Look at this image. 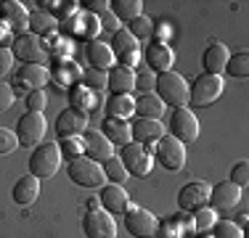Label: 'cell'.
Masks as SVG:
<instances>
[{
    "label": "cell",
    "mask_w": 249,
    "mask_h": 238,
    "mask_svg": "<svg viewBox=\"0 0 249 238\" xmlns=\"http://www.w3.org/2000/svg\"><path fill=\"white\" fill-rule=\"evenodd\" d=\"M154 90H157L159 101L173 109H183L188 106V82L183 80L178 71H162L154 77Z\"/></svg>",
    "instance_id": "obj_1"
},
{
    "label": "cell",
    "mask_w": 249,
    "mask_h": 238,
    "mask_svg": "<svg viewBox=\"0 0 249 238\" xmlns=\"http://www.w3.org/2000/svg\"><path fill=\"white\" fill-rule=\"evenodd\" d=\"M223 95V77L217 74H199L188 87V109H207Z\"/></svg>",
    "instance_id": "obj_2"
},
{
    "label": "cell",
    "mask_w": 249,
    "mask_h": 238,
    "mask_svg": "<svg viewBox=\"0 0 249 238\" xmlns=\"http://www.w3.org/2000/svg\"><path fill=\"white\" fill-rule=\"evenodd\" d=\"M61 167V148L58 143H40L29 156V175H35L37 180H48L58 172Z\"/></svg>",
    "instance_id": "obj_3"
},
{
    "label": "cell",
    "mask_w": 249,
    "mask_h": 238,
    "mask_svg": "<svg viewBox=\"0 0 249 238\" xmlns=\"http://www.w3.org/2000/svg\"><path fill=\"white\" fill-rule=\"evenodd\" d=\"M122 167L127 170V175L133 177H149L154 170V151L151 146H141V143H127V146L120 148V156Z\"/></svg>",
    "instance_id": "obj_4"
},
{
    "label": "cell",
    "mask_w": 249,
    "mask_h": 238,
    "mask_svg": "<svg viewBox=\"0 0 249 238\" xmlns=\"http://www.w3.org/2000/svg\"><path fill=\"white\" fill-rule=\"evenodd\" d=\"M67 175H69V180L77 183V186H82V188H101L106 183L104 167L98 162H93V159H88V156H80V159H74V162H69Z\"/></svg>",
    "instance_id": "obj_5"
},
{
    "label": "cell",
    "mask_w": 249,
    "mask_h": 238,
    "mask_svg": "<svg viewBox=\"0 0 249 238\" xmlns=\"http://www.w3.org/2000/svg\"><path fill=\"white\" fill-rule=\"evenodd\" d=\"M151 151H154V159L170 172L183 170V164H186V146L180 140H175L173 135H162Z\"/></svg>",
    "instance_id": "obj_6"
},
{
    "label": "cell",
    "mask_w": 249,
    "mask_h": 238,
    "mask_svg": "<svg viewBox=\"0 0 249 238\" xmlns=\"http://www.w3.org/2000/svg\"><path fill=\"white\" fill-rule=\"evenodd\" d=\"M45 130H48V122H45V114H35V111H27L24 117H19L16 122V138H19L21 146L27 148H37L45 138Z\"/></svg>",
    "instance_id": "obj_7"
},
{
    "label": "cell",
    "mask_w": 249,
    "mask_h": 238,
    "mask_svg": "<svg viewBox=\"0 0 249 238\" xmlns=\"http://www.w3.org/2000/svg\"><path fill=\"white\" fill-rule=\"evenodd\" d=\"M109 48L114 51V58L120 61L122 69H133L135 64L141 61V45H138V40H135L127 29H117V32L111 34Z\"/></svg>",
    "instance_id": "obj_8"
},
{
    "label": "cell",
    "mask_w": 249,
    "mask_h": 238,
    "mask_svg": "<svg viewBox=\"0 0 249 238\" xmlns=\"http://www.w3.org/2000/svg\"><path fill=\"white\" fill-rule=\"evenodd\" d=\"M170 135H173L175 140H180L183 146L199 140V119L188 106L175 109L173 114H170Z\"/></svg>",
    "instance_id": "obj_9"
},
{
    "label": "cell",
    "mask_w": 249,
    "mask_h": 238,
    "mask_svg": "<svg viewBox=\"0 0 249 238\" xmlns=\"http://www.w3.org/2000/svg\"><path fill=\"white\" fill-rule=\"evenodd\" d=\"M11 53H14V58H19L21 64H43L48 51H45V45L40 43L37 34L24 32V34H16V37H14Z\"/></svg>",
    "instance_id": "obj_10"
},
{
    "label": "cell",
    "mask_w": 249,
    "mask_h": 238,
    "mask_svg": "<svg viewBox=\"0 0 249 238\" xmlns=\"http://www.w3.org/2000/svg\"><path fill=\"white\" fill-rule=\"evenodd\" d=\"M82 230L88 238H117V222L109 212L90 209L82 217Z\"/></svg>",
    "instance_id": "obj_11"
},
{
    "label": "cell",
    "mask_w": 249,
    "mask_h": 238,
    "mask_svg": "<svg viewBox=\"0 0 249 238\" xmlns=\"http://www.w3.org/2000/svg\"><path fill=\"white\" fill-rule=\"evenodd\" d=\"M178 206H180V212H191V214L210 206V186L201 180H194L188 186H183L180 193H178Z\"/></svg>",
    "instance_id": "obj_12"
},
{
    "label": "cell",
    "mask_w": 249,
    "mask_h": 238,
    "mask_svg": "<svg viewBox=\"0 0 249 238\" xmlns=\"http://www.w3.org/2000/svg\"><path fill=\"white\" fill-rule=\"evenodd\" d=\"M127 217H124V228H127L130 236L135 238H154L159 228V220L154 217L149 209H138V206H133L130 212H124Z\"/></svg>",
    "instance_id": "obj_13"
},
{
    "label": "cell",
    "mask_w": 249,
    "mask_h": 238,
    "mask_svg": "<svg viewBox=\"0 0 249 238\" xmlns=\"http://www.w3.org/2000/svg\"><path fill=\"white\" fill-rule=\"evenodd\" d=\"M80 138H82V148H85L88 159H93V162L104 164V162H109V159L114 156V146L104 138L101 130H90V127H88Z\"/></svg>",
    "instance_id": "obj_14"
},
{
    "label": "cell",
    "mask_w": 249,
    "mask_h": 238,
    "mask_svg": "<svg viewBox=\"0 0 249 238\" xmlns=\"http://www.w3.org/2000/svg\"><path fill=\"white\" fill-rule=\"evenodd\" d=\"M239 201H241V188L233 186L231 180L215 183V186L210 188V204L215 212H228V209H233Z\"/></svg>",
    "instance_id": "obj_15"
},
{
    "label": "cell",
    "mask_w": 249,
    "mask_h": 238,
    "mask_svg": "<svg viewBox=\"0 0 249 238\" xmlns=\"http://www.w3.org/2000/svg\"><path fill=\"white\" fill-rule=\"evenodd\" d=\"M88 130V114H80L74 109H64L61 114L56 117V133L58 140L61 138H80Z\"/></svg>",
    "instance_id": "obj_16"
},
{
    "label": "cell",
    "mask_w": 249,
    "mask_h": 238,
    "mask_svg": "<svg viewBox=\"0 0 249 238\" xmlns=\"http://www.w3.org/2000/svg\"><path fill=\"white\" fill-rule=\"evenodd\" d=\"M98 204L104 206V212H109V214H124V212L133 209V206H130V193L122 186H114V183L104 186Z\"/></svg>",
    "instance_id": "obj_17"
},
{
    "label": "cell",
    "mask_w": 249,
    "mask_h": 238,
    "mask_svg": "<svg viewBox=\"0 0 249 238\" xmlns=\"http://www.w3.org/2000/svg\"><path fill=\"white\" fill-rule=\"evenodd\" d=\"M143 58L149 64V69L157 71V74L173 71V64H175V53L167 43H149V48L143 51Z\"/></svg>",
    "instance_id": "obj_18"
},
{
    "label": "cell",
    "mask_w": 249,
    "mask_h": 238,
    "mask_svg": "<svg viewBox=\"0 0 249 238\" xmlns=\"http://www.w3.org/2000/svg\"><path fill=\"white\" fill-rule=\"evenodd\" d=\"M130 135H133V143H141V146H151L164 135V124L159 119H135L130 122Z\"/></svg>",
    "instance_id": "obj_19"
},
{
    "label": "cell",
    "mask_w": 249,
    "mask_h": 238,
    "mask_svg": "<svg viewBox=\"0 0 249 238\" xmlns=\"http://www.w3.org/2000/svg\"><path fill=\"white\" fill-rule=\"evenodd\" d=\"M0 21H3L8 29H14V32L24 34V29L29 27V14H27V8L21 3L8 0V3H0Z\"/></svg>",
    "instance_id": "obj_20"
},
{
    "label": "cell",
    "mask_w": 249,
    "mask_h": 238,
    "mask_svg": "<svg viewBox=\"0 0 249 238\" xmlns=\"http://www.w3.org/2000/svg\"><path fill=\"white\" fill-rule=\"evenodd\" d=\"M231 58V51L225 48L223 43H217V40H212L210 45H207L204 56H201V64H204V74H217L220 77L225 71V64H228Z\"/></svg>",
    "instance_id": "obj_21"
},
{
    "label": "cell",
    "mask_w": 249,
    "mask_h": 238,
    "mask_svg": "<svg viewBox=\"0 0 249 238\" xmlns=\"http://www.w3.org/2000/svg\"><path fill=\"white\" fill-rule=\"evenodd\" d=\"M48 82V69L43 64H24L19 71H16V85L32 90H43V85Z\"/></svg>",
    "instance_id": "obj_22"
},
{
    "label": "cell",
    "mask_w": 249,
    "mask_h": 238,
    "mask_svg": "<svg viewBox=\"0 0 249 238\" xmlns=\"http://www.w3.org/2000/svg\"><path fill=\"white\" fill-rule=\"evenodd\" d=\"M106 87L111 90V95H130L135 90L133 69H122V67L109 69V71H106Z\"/></svg>",
    "instance_id": "obj_23"
},
{
    "label": "cell",
    "mask_w": 249,
    "mask_h": 238,
    "mask_svg": "<svg viewBox=\"0 0 249 238\" xmlns=\"http://www.w3.org/2000/svg\"><path fill=\"white\" fill-rule=\"evenodd\" d=\"M101 133H104V138L109 140L111 146H127V143H133L127 119H111V117H106L104 124H101Z\"/></svg>",
    "instance_id": "obj_24"
},
{
    "label": "cell",
    "mask_w": 249,
    "mask_h": 238,
    "mask_svg": "<svg viewBox=\"0 0 249 238\" xmlns=\"http://www.w3.org/2000/svg\"><path fill=\"white\" fill-rule=\"evenodd\" d=\"M85 53H88V64H90L93 69H101V71H106V69H111L114 67V51H111L106 43H101V40H90V43L85 45Z\"/></svg>",
    "instance_id": "obj_25"
},
{
    "label": "cell",
    "mask_w": 249,
    "mask_h": 238,
    "mask_svg": "<svg viewBox=\"0 0 249 238\" xmlns=\"http://www.w3.org/2000/svg\"><path fill=\"white\" fill-rule=\"evenodd\" d=\"M69 101H72L69 109L80 111V114H90V111H98L101 106H104L101 93H93V90H88V87H74V90L69 93Z\"/></svg>",
    "instance_id": "obj_26"
},
{
    "label": "cell",
    "mask_w": 249,
    "mask_h": 238,
    "mask_svg": "<svg viewBox=\"0 0 249 238\" xmlns=\"http://www.w3.org/2000/svg\"><path fill=\"white\" fill-rule=\"evenodd\" d=\"M14 201L19 206H29V204H35L37 201V196H40V180L35 175H24L21 180H16V186H14Z\"/></svg>",
    "instance_id": "obj_27"
},
{
    "label": "cell",
    "mask_w": 249,
    "mask_h": 238,
    "mask_svg": "<svg viewBox=\"0 0 249 238\" xmlns=\"http://www.w3.org/2000/svg\"><path fill=\"white\" fill-rule=\"evenodd\" d=\"M104 109H106V117L111 119H130L135 114V98L133 95H111L104 103Z\"/></svg>",
    "instance_id": "obj_28"
},
{
    "label": "cell",
    "mask_w": 249,
    "mask_h": 238,
    "mask_svg": "<svg viewBox=\"0 0 249 238\" xmlns=\"http://www.w3.org/2000/svg\"><path fill=\"white\" fill-rule=\"evenodd\" d=\"M164 109H167V106L159 101L157 93L138 95V98H135V114H138L141 119H159L164 114Z\"/></svg>",
    "instance_id": "obj_29"
},
{
    "label": "cell",
    "mask_w": 249,
    "mask_h": 238,
    "mask_svg": "<svg viewBox=\"0 0 249 238\" xmlns=\"http://www.w3.org/2000/svg\"><path fill=\"white\" fill-rule=\"evenodd\" d=\"M109 11H111V16H114L117 21H133V19H138L141 16V11H143V3L141 0H109Z\"/></svg>",
    "instance_id": "obj_30"
},
{
    "label": "cell",
    "mask_w": 249,
    "mask_h": 238,
    "mask_svg": "<svg viewBox=\"0 0 249 238\" xmlns=\"http://www.w3.org/2000/svg\"><path fill=\"white\" fill-rule=\"evenodd\" d=\"M53 74H56V80L61 82V85H74L77 80H82V71L77 69L74 61H56Z\"/></svg>",
    "instance_id": "obj_31"
},
{
    "label": "cell",
    "mask_w": 249,
    "mask_h": 238,
    "mask_svg": "<svg viewBox=\"0 0 249 238\" xmlns=\"http://www.w3.org/2000/svg\"><path fill=\"white\" fill-rule=\"evenodd\" d=\"M225 74L236 77V80L249 77V53H236V56H231L228 64H225Z\"/></svg>",
    "instance_id": "obj_32"
},
{
    "label": "cell",
    "mask_w": 249,
    "mask_h": 238,
    "mask_svg": "<svg viewBox=\"0 0 249 238\" xmlns=\"http://www.w3.org/2000/svg\"><path fill=\"white\" fill-rule=\"evenodd\" d=\"M215 222H217V212L210 209V206L194 212V233H210Z\"/></svg>",
    "instance_id": "obj_33"
},
{
    "label": "cell",
    "mask_w": 249,
    "mask_h": 238,
    "mask_svg": "<svg viewBox=\"0 0 249 238\" xmlns=\"http://www.w3.org/2000/svg\"><path fill=\"white\" fill-rule=\"evenodd\" d=\"M101 167H104V175H106V180H109V183H114V186H122V183L127 180V170L122 167V162H120L117 156H111L109 162H104Z\"/></svg>",
    "instance_id": "obj_34"
},
{
    "label": "cell",
    "mask_w": 249,
    "mask_h": 238,
    "mask_svg": "<svg viewBox=\"0 0 249 238\" xmlns=\"http://www.w3.org/2000/svg\"><path fill=\"white\" fill-rule=\"evenodd\" d=\"M77 21H80L77 34H82L85 40H93L101 32V21H98L96 14H88V11H85V14H80V19H77Z\"/></svg>",
    "instance_id": "obj_35"
},
{
    "label": "cell",
    "mask_w": 249,
    "mask_h": 238,
    "mask_svg": "<svg viewBox=\"0 0 249 238\" xmlns=\"http://www.w3.org/2000/svg\"><path fill=\"white\" fill-rule=\"evenodd\" d=\"M29 27H32V34H45V32H53L56 19H53L51 14L35 11V14H29Z\"/></svg>",
    "instance_id": "obj_36"
},
{
    "label": "cell",
    "mask_w": 249,
    "mask_h": 238,
    "mask_svg": "<svg viewBox=\"0 0 249 238\" xmlns=\"http://www.w3.org/2000/svg\"><path fill=\"white\" fill-rule=\"evenodd\" d=\"M210 236H212V238H244L241 228H239L236 222H231V220H217V222L212 225Z\"/></svg>",
    "instance_id": "obj_37"
},
{
    "label": "cell",
    "mask_w": 249,
    "mask_h": 238,
    "mask_svg": "<svg viewBox=\"0 0 249 238\" xmlns=\"http://www.w3.org/2000/svg\"><path fill=\"white\" fill-rule=\"evenodd\" d=\"M127 32L133 34L135 40H149L151 34H154V24H151L149 16H143V14H141L138 19H133V21H130Z\"/></svg>",
    "instance_id": "obj_38"
},
{
    "label": "cell",
    "mask_w": 249,
    "mask_h": 238,
    "mask_svg": "<svg viewBox=\"0 0 249 238\" xmlns=\"http://www.w3.org/2000/svg\"><path fill=\"white\" fill-rule=\"evenodd\" d=\"M58 148H61V159H69V162H74V159H80L82 153H85L82 138H61Z\"/></svg>",
    "instance_id": "obj_39"
},
{
    "label": "cell",
    "mask_w": 249,
    "mask_h": 238,
    "mask_svg": "<svg viewBox=\"0 0 249 238\" xmlns=\"http://www.w3.org/2000/svg\"><path fill=\"white\" fill-rule=\"evenodd\" d=\"M82 82H85L88 90L104 93V90H106V71H101V69H88L85 74H82Z\"/></svg>",
    "instance_id": "obj_40"
},
{
    "label": "cell",
    "mask_w": 249,
    "mask_h": 238,
    "mask_svg": "<svg viewBox=\"0 0 249 238\" xmlns=\"http://www.w3.org/2000/svg\"><path fill=\"white\" fill-rule=\"evenodd\" d=\"M154 238H186V233H183V228L178 225V220L170 217V220H164V222H159Z\"/></svg>",
    "instance_id": "obj_41"
},
{
    "label": "cell",
    "mask_w": 249,
    "mask_h": 238,
    "mask_svg": "<svg viewBox=\"0 0 249 238\" xmlns=\"http://www.w3.org/2000/svg\"><path fill=\"white\" fill-rule=\"evenodd\" d=\"M24 103H27V111H35V114H45V106H48V95H45L43 90H32V93H27Z\"/></svg>",
    "instance_id": "obj_42"
},
{
    "label": "cell",
    "mask_w": 249,
    "mask_h": 238,
    "mask_svg": "<svg viewBox=\"0 0 249 238\" xmlns=\"http://www.w3.org/2000/svg\"><path fill=\"white\" fill-rule=\"evenodd\" d=\"M16 146H19V138H16L14 130L0 127V156H5V153H14Z\"/></svg>",
    "instance_id": "obj_43"
},
{
    "label": "cell",
    "mask_w": 249,
    "mask_h": 238,
    "mask_svg": "<svg viewBox=\"0 0 249 238\" xmlns=\"http://www.w3.org/2000/svg\"><path fill=\"white\" fill-rule=\"evenodd\" d=\"M233 186H239V188H244L247 183H249V164L247 162H239V164H233V170H231V177H228Z\"/></svg>",
    "instance_id": "obj_44"
},
{
    "label": "cell",
    "mask_w": 249,
    "mask_h": 238,
    "mask_svg": "<svg viewBox=\"0 0 249 238\" xmlns=\"http://www.w3.org/2000/svg\"><path fill=\"white\" fill-rule=\"evenodd\" d=\"M11 106H14V87L0 82V114H5Z\"/></svg>",
    "instance_id": "obj_45"
},
{
    "label": "cell",
    "mask_w": 249,
    "mask_h": 238,
    "mask_svg": "<svg viewBox=\"0 0 249 238\" xmlns=\"http://www.w3.org/2000/svg\"><path fill=\"white\" fill-rule=\"evenodd\" d=\"M135 90H138L141 95H149L154 90V77L146 71V74H141V77H135Z\"/></svg>",
    "instance_id": "obj_46"
},
{
    "label": "cell",
    "mask_w": 249,
    "mask_h": 238,
    "mask_svg": "<svg viewBox=\"0 0 249 238\" xmlns=\"http://www.w3.org/2000/svg\"><path fill=\"white\" fill-rule=\"evenodd\" d=\"M11 67H14V53H11V48H0V77L8 74Z\"/></svg>",
    "instance_id": "obj_47"
},
{
    "label": "cell",
    "mask_w": 249,
    "mask_h": 238,
    "mask_svg": "<svg viewBox=\"0 0 249 238\" xmlns=\"http://www.w3.org/2000/svg\"><path fill=\"white\" fill-rule=\"evenodd\" d=\"M85 8H88V14H96V16L109 14V3H104V0H88Z\"/></svg>",
    "instance_id": "obj_48"
},
{
    "label": "cell",
    "mask_w": 249,
    "mask_h": 238,
    "mask_svg": "<svg viewBox=\"0 0 249 238\" xmlns=\"http://www.w3.org/2000/svg\"><path fill=\"white\" fill-rule=\"evenodd\" d=\"M98 21H101V29H111V32H117V19L111 16V11L104 14V16H98Z\"/></svg>",
    "instance_id": "obj_49"
},
{
    "label": "cell",
    "mask_w": 249,
    "mask_h": 238,
    "mask_svg": "<svg viewBox=\"0 0 249 238\" xmlns=\"http://www.w3.org/2000/svg\"><path fill=\"white\" fill-rule=\"evenodd\" d=\"M154 34H157L154 43H164V37L170 34V27H167V24H159V29H154Z\"/></svg>",
    "instance_id": "obj_50"
},
{
    "label": "cell",
    "mask_w": 249,
    "mask_h": 238,
    "mask_svg": "<svg viewBox=\"0 0 249 238\" xmlns=\"http://www.w3.org/2000/svg\"><path fill=\"white\" fill-rule=\"evenodd\" d=\"M8 34H11V29L5 27L3 21H0V48H5V40H8Z\"/></svg>",
    "instance_id": "obj_51"
},
{
    "label": "cell",
    "mask_w": 249,
    "mask_h": 238,
    "mask_svg": "<svg viewBox=\"0 0 249 238\" xmlns=\"http://www.w3.org/2000/svg\"><path fill=\"white\" fill-rule=\"evenodd\" d=\"M196 238H212V236H210V233H199Z\"/></svg>",
    "instance_id": "obj_52"
}]
</instances>
